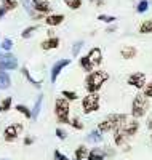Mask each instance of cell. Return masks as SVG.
Segmentation results:
<instances>
[{"mask_svg":"<svg viewBox=\"0 0 152 160\" xmlns=\"http://www.w3.org/2000/svg\"><path fill=\"white\" fill-rule=\"evenodd\" d=\"M5 15H7V11H5V10H3L2 7H0V19H2V18H3Z\"/></svg>","mask_w":152,"mask_h":160,"instance_id":"cell-45","label":"cell"},{"mask_svg":"<svg viewBox=\"0 0 152 160\" xmlns=\"http://www.w3.org/2000/svg\"><path fill=\"white\" fill-rule=\"evenodd\" d=\"M23 130H24L23 123H11V125H8V127L3 130V139H5L7 142L16 141L18 136L23 133Z\"/></svg>","mask_w":152,"mask_h":160,"instance_id":"cell-7","label":"cell"},{"mask_svg":"<svg viewBox=\"0 0 152 160\" xmlns=\"http://www.w3.org/2000/svg\"><path fill=\"white\" fill-rule=\"evenodd\" d=\"M114 133V144L117 146V148H123V146H127L128 144V141H130V138L123 133V130L119 127L117 130H114L112 131Z\"/></svg>","mask_w":152,"mask_h":160,"instance_id":"cell-14","label":"cell"},{"mask_svg":"<svg viewBox=\"0 0 152 160\" xmlns=\"http://www.w3.org/2000/svg\"><path fill=\"white\" fill-rule=\"evenodd\" d=\"M21 72H23L24 78H26L31 85H34L35 88H40V87H42V80H35V78L31 75V72H29V69H27V68H23V69H21Z\"/></svg>","mask_w":152,"mask_h":160,"instance_id":"cell-21","label":"cell"},{"mask_svg":"<svg viewBox=\"0 0 152 160\" xmlns=\"http://www.w3.org/2000/svg\"><path fill=\"white\" fill-rule=\"evenodd\" d=\"M63 22H64V15H61V13H53V15L50 13L45 16V24L48 28H58Z\"/></svg>","mask_w":152,"mask_h":160,"instance_id":"cell-13","label":"cell"},{"mask_svg":"<svg viewBox=\"0 0 152 160\" xmlns=\"http://www.w3.org/2000/svg\"><path fill=\"white\" fill-rule=\"evenodd\" d=\"M143 96H146L147 99H152V80L146 83V87L143 88Z\"/></svg>","mask_w":152,"mask_h":160,"instance_id":"cell-35","label":"cell"},{"mask_svg":"<svg viewBox=\"0 0 152 160\" xmlns=\"http://www.w3.org/2000/svg\"><path fill=\"white\" fill-rule=\"evenodd\" d=\"M149 10V0H139L138 2V5H136V13H146Z\"/></svg>","mask_w":152,"mask_h":160,"instance_id":"cell-33","label":"cell"},{"mask_svg":"<svg viewBox=\"0 0 152 160\" xmlns=\"http://www.w3.org/2000/svg\"><path fill=\"white\" fill-rule=\"evenodd\" d=\"M18 68V59L11 53H2L0 55V71H15Z\"/></svg>","mask_w":152,"mask_h":160,"instance_id":"cell-6","label":"cell"},{"mask_svg":"<svg viewBox=\"0 0 152 160\" xmlns=\"http://www.w3.org/2000/svg\"><path fill=\"white\" fill-rule=\"evenodd\" d=\"M98 21L106 22V24H110V22H115L117 18L115 16H110V15H98Z\"/></svg>","mask_w":152,"mask_h":160,"instance_id":"cell-34","label":"cell"},{"mask_svg":"<svg viewBox=\"0 0 152 160\" xmlns=\"http://www.w3.org/2000/svg\"><path fill=\"white\" fill-rule=\"evenodd\" d=\"M74 158H80V160H84V158H87V155H88V148L85 144H80L79 148L74 151Z\"/></svg>","mask_w":152,"mask_h":160,"instance_id":"cell-26","label":"cell"},{"mask_svg":"<svg viewBox=\"0 0 152 160\" xmlns=\"http://www.w3.org/2000/svg\"><path fill=\"white\" fill-rule=\"evenodd\" d=\"M149 108H150V101L146 96H143V93H138L131 101V112H130L131 118L139 120L149 112Z\"/></svg>","mask_w":152,"mask_h":160,"instance_id":"cell-4","label":"cell"},{"mask_svg":"<svg viewBox=\"0 0 152 160\" xmlns=\"http://www.w3.org/2000/svg\"><path fill=\"white\" fill-rule=\"evenodd\" d=\"M127 83L136 90H143L147 83V80H146V74L144 72H133L130 74V77L127 78Z\"/></svg>","mask_w":152,"mask_h":160,"instance_id":"cell-8","label":"cell"},{"mask_svg":"<svg viewBox=\"0 0 152 160\" xmlns=\"http://www.w3.org/2000/svg\"><path fill=\"white\" fill-rule=\"evenodd\" d=\"M99 108H101L99 93H87V95L82 98V111H84V114L98 112Z\"/></svg>","mask_w":152,"mask_h":160,"instance_id":"cell-5","label":"cell"},{"mask_svg":"<svg viewBox=\"0 0 152 160\" xmlns=\"http://www.w3.org/2000/svg\"><path fill=\"white\" fill-rule=\"evenodd\" d=\"M114 31H117V26H115V24H114V26H109V28L106 29V32H109V34L114 32Z\"/></svg>","mask_w":152,"mask_h":160,"instance_id":"cell-44","label":"cell"},{"mask_svg":"<svg viewBox=\"0 0 152 160\" xmlns=\"http://www.w3.org/2000/svg\"><path fill=\"white\" fill-rule=\"evenodd\" d=\"M150 139H152V131H150Z\"/></svg>","mask_w":152,"mask_h":160,"instance_id":"cell-46","label":"cell"},{"mask_svg":"<svg viewBox=\"0 0 152 160\" xmlns=\"http://www.w3.org/2000/svg\"><path fill=\"white\" fill-rule=\"evenodd\" d=\"M107 80H109V72H106L103 69H94V71L88 72L84 80L87 93H99V90L104 87Z\"/></svg>","mask_w":152,"mask_h":160,"instance_id":"cell-1","label":"cell"},{"mask_svg":"<svg viewBox=\"0 0 152 160\" xmlns=\"http://www.w3.org/2000/svg\"><path fill=\"white\" fill-rule=\"evenodd\" d=\"M38 28H40L38 24L29 26V28H26V29L21 32V37H23V38H29V37H32V34H34V32H37V31H38Z\"/></svg>","mask_w":152,"mask_h":160,"instance_id":"cell-31","label":"cell"},{"mask_svg":"<svg viewBox=\"0 0 152 160\" xmlns=\"http://www.w3.org/2000/svg\"><path fill=\"white\" fill-rule=\"evenodd\" d=\"M130 118V115L128 114H123V112H112V114H109V115H106L101 122L98 123V130L99 133H110V131H114V130H117L119 127H122L123 123L127 122V120Z\"/></svg>","mask_w":152,"mask_h":160,"instance_id":"cell-2","label":"cell"},{"mask_svg":"<svg viewBox=\"0 0 152 160\" xmlns=\"http://www.w3.org/2000/svg\"><path fill=\"white\" fill-rule=\"evenodd\" d=\"M74 160H80V158H74Z\"/></svg>","mask_w":152,"mask_h":160,"instance_id":"cell-47","label":"cell"},{"mask_svg":"<svg viewBox=\"0 0 152 160\" xmlns=\"http://www.w3.org/2000/svg\"><path fill=\"white\" fill-rule=\"evenodd\" d=\"M34 141H35V139H34V136H26L23 142H24V146H32V144H34Z\"/></svg>","mask_w":152,"mask_h":160,"instance_id":"cell-41","label":"cell"},{"mask_svg":"<svg viewBox=\"0 0 152 160\" xmlns=\"http://www.w3.org/2000/svg\"><path fill=\"white\" fill-rule=\"evenodd\" d=\"M19 2L23 3V7H24V10L31 15V18H34V19H42L43 18V15H37V13L34 11V8H32V3H31V0H19Z\"/></svg>","mask_w":152,"mask_h":160,"instance_id":"cell-20","label":"cell"},{"mask_svg":"<svg viewBox=\"0 0 152 160\" xmlns=\"http://www.w3.org/2000/svg\"><path fill=\"white\" fill-rule=\"evenodd\" d=\"M106 155H104V151L101 148H91L88 149V155H87V160H104Z\"/></svg>","mask_w":152,"mask_h":160,"instance_id":"cell-17","label":"cell"},{"mask_svg":"<svg viewBox=\"0 0 152 160\" xmlns=\"http://www.w3.org/2000/svg\"><path fill=\"white\" fill-rule=\"evenodd\" d=\"M53 160H69V157L66 154H63L59 149H54L53 152Z\"/></svg>","mask_w":152,"mask_h":160,"instance_id":"cell-38","label":"cell"},{"mask_svg":"<svg viewBox=\"0 0 152 160\" xmlns=\"http://www.w3.org/2000/svg\"><path fill=\"white\" fill-rule=\"evenodd\" d=\"M103 151H104V155H106V157H114V155H115V151H114L112 148H107V146H106Z\"/></svg>","mask_w":152,"mask_h":160,"instance_id":"cell-40","label":"cell"},{"mask_svg":"<svg viewBox=\"0 0 152 160\" xmlns=\"http://www.w3.org/2000/svg\"><path fill=\"white\" fill-rule=\"evenodd\" d=\"M136 55H138L136 47H123V48H120V56L125 61H130V59L136 58Z\"/></svg>","mask_w":152,"mask_h":160,"instance_id":"cell-16","label":"cell"},{"mask_svg":"<svg viewBox=\"0 0 152 160\" xmlns=\"http://www.w3.org/2000/svg\"><path fill=\"white\" fill-rule=\"evenodd\" d=\"M87 139H88L90 142H101V141H103V133H99L98 130H93V131L88 133Z\"/></svg>","mask_w":152,"mask_h":160,"instance_id":"cell-28","label":"cell"},{"mask_svg":"<svg viewBox=\"0 0 152 160\" xmlns=\"http://www.w3.org/2000/svg\"><path fill=\"white\" fill-rule=\"evenodd\" d=\"M54 117L59 125H69L71 122V102L63 96L54 99Z\"/></svg>","mask_w":152,"mask_h":160,"instance_id":"cell-3","label":"cell"},{"mask_svg":"<svg viewBox=\"0 0 152 160\" xmlns=\"http://www.w3.org/2000/svg\"><path fill=\"white\" fill-rule=\"evenodd\" d=\"M120 128L123 130V133H125L128 138H133V136L138 135V131H139V120H136V118H128Z\"/></svg>","mask_w":152,"mask_h":160,"instance_id":"cell-9","label":"cell"},{"mask_svg":"<svg viewBox=\"0 0 152 160\" xmlns=\"http://www.w3.org/2000/svg\"><path fill=\"white\" fill-rule=\"evenodd\" d=\"M69 125H71L74 130H84V128H85L84 122H82L79 117H72V118H71V122H69Z\"/></svg>","mask_w":152,"mask_h":160,"instance_id":"cell-32","label":"cell"},{"mask_svg":"<svg viewBox=\"0 0 152 160\" xmlns=\"http://www.w3.org/2000/svg\"><path fill=\"white\" fill-rule=\"evenodd\" d=\"M31 3H32V8L34 11L37 13V15H50L51 13V7L50 3L47 2V0H31Z\"/></svg>","mask_w":152,"mask_h":160,"instance_id":"cell-12","label":"cell"},{"mask_svg":"<svg viewBox=\"0 0 152 160\" xmlns=\"http://www.w3.org/2000/svg\"><path fill=\"white\" fill-rule=\"evenodd\" d=\"M61 96H63L66 101H69V102H74V101L79 99L77 91H74V90H63V91H61Z\"/></svg>","mask_w":152,"mask_h":160,"instance_id":"cell-25","label":"cell"},{"mask_svg":"<svg viewBox=\"0 0 152 160\" xmlns=\"http://www.w3.org/2000/svg\"><path fill=\"white\" fill-rule=\"evenodd\" d=\"M11 87V77L7 71H0V90H8Z\"/></svg>","mask_w":152,"mask_h":160,"instance_id":"cell-19","label":"cell"},{"mask_svg":"<svg viewBox=\"0 0 152 160\" xmlns=\"http://www.w3.org/2000/svg\"><path fill=\"white\" fill-rule=\"evenodd\" d=\"M79 64H80L82 71H84L85 74H88V72L94 71V68L91 66V62L88 61V58H87V56H80V58H79Z\"/></svg>","mask_w":152,"mask_h":160,"instance_id":"cell-22","label":"cell"},{"mask_svg":"<svg viewBox=\"0 0 152 160\" xmlns=\"http://www.w3.org/2000/svg\"><path fill=\"white\" fill-rule=\"evenodd\" d=\"M54 135H56V138H58V139H61V141H64V139L67 138V131H66L64 128H61V127H58L56 130H54Z\"/></svg>","mask_w":152,"mask_h":160,"instance_id":"cell-36","label":"cell"},{"mask_svg":"<svg viewBox=\"0 0 152 160\" xmlns=\"http://www.w3.org/2000/svg\"><path fill=\"white\" fill-rule=\"evenodd\" d=\"M0 7H2L7 13L13 11V10L18 8V0H2V2H0Z\"/></svg>","mask_w":152,"mask_h":160,"instance_id":"cell-24","label":"cell"},{"mask_svg":"<svg viewBox=\"0 0 152 160\" xmlns=\"http://www.w3.org/2000/svg\"><path fill=\"white\" fill-rule=\"evenodd\" d=\"M0 47H2V50H5L7 53L13 48V40L11 38H3L2 40V45H0Z\"/></svg>","mask_w":152,"mask_h":160,"instance_id":"cell-37","label":"cell"},{"mask_svg":"<svg viewBox=\"0 0 152 160\" xmlns=\"http://www.w3.org/2000/svg\"><path fill=\"white\" fill-rule=\"evenodd\" d=\"M13 106V98L11 96H7L2 99V102H0V112H8L11 109Z\"/></svg>","mask_w":152,"mask_h":160,"instance_id":"cell-27","label":"cell"},{"mask_svg":"<svg viewBox=\"0 0 152 160\" xmlns=\"http://www.w3.org/2000/svg\"><path fill=\"white\" fill-rule=\"evenodd\" d=\"M82 47H84V42H82V40H79V42H75V43L72 45V55H74V56L79 55V51L82 50Z\"/></svg>","mask_w":152,"mask_h":160,"instance_id":"cell-39","label":"cell"},{"mask_svg":"<svg viewBox=\"0 0 152 160\" xmlns=\"http://www.w3.org/2000/svg\"><path fill=\"white\" fill-rule=\"evenodd\" d=\"M91 3H94L96 7H103L104 3H106V0H90Z\"/></svg>","mask_w":152,"mask_h":160,"instance_id":"cell-43","label":"cell"},{"mask_svg":"<svg viewBox=\"0 0 152 160\" xmlns=\"http://www.w3.org/2000/svg\"><path fill=\"white\" fill-rule=\"evenodd\" d=\"M69 64H71V59H59V61H56V62L53 64L51 74H50V78H51V82H53V83L58 80V77H59V74L63 72V69L67 68Z\"/></svg>","mask_w":152,"mask_h":160,"instance_id":"cell-11","label":"cell"},{"mask_svg":"<svg viewBox=\"0 0 152 160\" xmlns=\"http://www.w3.org/2000/svg\"><path fill=\"white\" fill-rule=\"evenodd\" d=\"M146 127H147L149 131H152V115L147 117V120H146Z\"/></svg>","mask_w":152,"mask_h":160,"instance_id":"cell-42","label":"cell"},{"mask_svg":"<svg viewBox=\"0 0 152 160\" xmlns=\"http://www.w3.org/2000/svg\"><path fill=\"white\" fill-rule=\"evenodd\" d=\"M42 101H43V95L40 93V96L35 99V104H34V109L31 111L32 112V118L35 120L38 115H40V111H42Z\"/></svg>","mask_w":152,"mask_h":160,"instance_id":"cell-23","label":"cell"},{"mask_svg":"<svg viewBox=\"0 0 152 160\" xmlns=\"http://www.w3.org/2000/svg\"><path fill=\"white\" fill-rule=\"evenodd\" d=\"M64 3H66V7H67L69 10L77 11V10L82 8V3H84V0H64Z\"/></svg>","mask_w":152,"mask_h":160,"instance_id":"cell-29","label":"cell"},{"mask_svg":"<svg viewBox=\"0 0 152 160\" xmlns=\"http://www.w3.org/2000/svg\"><path fill=\"white\" fill-rule=\"evenodd\" d=\"M15 109H16L21 115H24L26 118H32V112H31V109L27 108V106H24V104H16Z\"/></svg>","mask_w":152,"mask_h":160,"instance_id":"cell-30","label":"cell"},{"mask_svg":"<svg viewBox=\"0 0 152 160\" xmlns=\"http://www.w3.org/2000/svg\"><path fill=\"white\" fill-rule=\"evenodd\" d=\"M138 32H139L141 35H149V34H152V18L143 21V22L139 24V28H138Z\"/></svg>","mask_w":152,"mask_h":160,"instance_id":"cell-18","label":"cell"},{"mask_svg":"<svg viewBox=\"0 0 152 160\" xmlns=\"http://www.w3.org/2000/svg\"><path fill=\"white\" fill-rule=\"evenodd\" d=\"M47 2H50V0H47Z\"/></svg>","mask_w":152,"mask_h":160,"instance_id":"cell-48","label":"cell"},{"mask_svg":"<svg viewBox=\"0 0 152 160\" xmlns=\"http://www.w3.org/2000/svg\"><path fill=\"white\" fill-rule=\"evenodd\" d=\"M3 160H7V158H3Z\"/></svg>","mask_w":152,"mask_h":160,"instance_id":"cell-49","label":"cell"},{"mask_svg":"<svg viewBox=\"0 0 152 160\" xmlns=\"http://www.w3.org/2000/svg\"><path fill=\"white\" fill-rule=\"evenodd\" d=\"M85 56L88 58V61L91 62L93 68H99L101 62H103V50L99 47H93Z\"/></svg>","mask_w":152,"mask_h":160,"instance_id":"cell-10","label":"cell"},{"mask_svg":"<svg viewBox=\"0 0 152 160\" xmlns=\"http://www.w3.org/2000/svg\"><path fill=\"white\" fill-rule=\"evenodd\" d=\"M59 47V38L58 37H47L42 43H40V48L43 51H50V50H56Z\"/></svg>","mask_w":152,"mask_h":160,"instance_id":"cell-15","label":"cell"}]
</instances>
